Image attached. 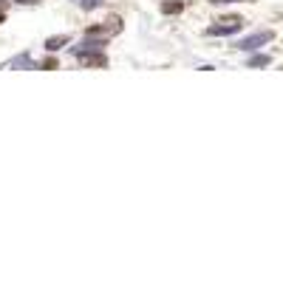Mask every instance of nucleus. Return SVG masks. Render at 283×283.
<instances>
[{
    "instance_id": "obj_5",
    "label": "nucleus",
    "mask_w": 283,
    "mask_h": 283,
    "mask_svg": "<svg viewBox=\"0 0 283 283\" xmlns=\"http://www.w3.org/2000/svg\"><path fill=\"white\" fill-rule=\"evenodd\" d=\"M6 68H23V71H37V62L31 60V54L29 51H23V54H17V57H12V60L6 62Z\"/></svg>"
},
{
    "instance_id": "obj_7",
    "label": "nucleus",
    "mask_w": 283,
    "mask_h": 283,
    "mask_svg": "<svg viewBox=\"0 0 283 283\" xmlns=\"http://www.w3.org/2000/svg\"><path fill=\"white\" fill-rule=\"evenodd\" d=\"M181 9H184L181 0H164V3H161V14H179Z\"/></svg>"
},
{
    "instance_id": "obj_8",
    "label": "nucleus",
    "mask_w": 283,
    "mask_h": 283,
    "mask_svg": "<svg viewBox=\"0 0 283 283\" xmlns=\"http://www.w3.org/2000/svg\"><path fill=\"white\" fill-rule=\"evenodd\" d=\"M269 62H272L269 54H252L246 65H249V68H264V65H269Z\"/></svg>"
},
{
    "instance_id": "obj_6",
    "label": "nucleus",
    "mask_w": 283,
    "mask_h": 283,
    "mask_svg": "<svg viewBox=\"0 0 283 283\" xmlns=\"http://www.w3.org/2000/svg\"><path fill=\"white\" fill-rule=\"evenodd\" d=\"M68 43H71V37H68V34H57V37L45 40V49H49V51H60L62 45H68Z\"/></svg>"
},
{
    "instance_id": "obj_4",
    "label": "nucleus",
    "mask_w": 283,
    "mask_h": 283,
    "mask_svg": "<svg viewBox=\"0 0 283 283\" xmlns=\"http://www.w3.org/2000/svg\"><path fill=\"white\" fill-rule=\"evenodd\" d=\"M77 60L85 68H105L108 65V54H105V51H85V54H77Z\"/></svg>"
},
{
    "instance_id": "obj_12",
    "label": "nucleus",
    "mask_w": 283,
    "mask_h": 283,
    "mask_svg": "<svg viewBox=\"0 0 283 283\" xmlns=\"http://www.w3.org/2000/svg\"><path fill=\"white\" fill-rule=\"evenodd\" d=\"M14 3H20V6H34V3H40V0H14Z\"/></svg>"
},
{
    "instance_id": "obj_13",
    "label": "nucleus",
    "mask_w": 283,
    "mask_h": 283,
    "mask_svg": "<svg viewBox=\"0 0 283 283\" xmlns=\"http://www.w3.org/2000/svg\"><path fill=\"white\" fill-rule=\"evenodd\" d=\"M0 20H3V14H0Z\"/></svg>"
},
{
    "instance_id": "obj_3",
    "label": "nucleus",
    "mask_w": 283,
    "mask_h": 283,
    "mask_svg": "<svg viewBox=\"0 0 283 283\" xmlns=\"http://www.w3.org/2000/svg\"><path fill=\"white\" fill-rule=\"evenodd\" d=\"M105 45H108V40L105 37H82V43L80 45H71V54H85V51H105Z\"/></svg>"
},
{
    "instance_id": "obj_9",
    "label": "nucleus",
    "mask_w": 283,
    "mask_h": 283,
    "mask_svg": "<svg viewBox=\"0 0 283 283\" xmlns=\"http://www.w3.org/2000/svg\"><path fill=\"white\" fill-rule=\"evenodd\" d=\"M80 6L85 9V12H93V9L102 6V0H80Z\"/></svg>"
},
{
    "instance_id": "obj_2",
    "label": "nucleus",
    "mask_w": 283,
    "mask_h": 283,
    "mask_svg": "<svg viewBox=\"0 0 283 283\" xmlns=\"http://www.w3.org/2000/svg\"><path fill=\"white\" fill-rule=\"evenodd\" d=\"M275 37V31H255V34H249V37H244V40H238L235 43V49H241V51H258L261 45H266L269 40Z\"/></svg>"
},
{
    "instance_id": "obj_10",
    "label": "nucleus",
    "mask_w": 283,
    "mask_h": 283,
    "mask_svg": "<svg viewBox=\"0 0 283 283\" xmlns=\"http://www.w3.org/2000/svg\"><path fill=\"white\" fill-rule=\"evenodd\" d=\"M40 68H43V71H54V68H57V60H54V57H49V60H45Z\"/></svg>"
},
{
    "instance_id": "obj_11",
    "label": "nucleus",
    "mask_w": 283,
    "mask_h": 283,
    "mask_svg": "<svg viewBox=\"0 0 283 283\" xmlns=\"http://www.w3.org/2000/svg\"><path fill=\"white\" fill-rule=\"evenodd\" d=\"M213 6H224V3H238V0H209Z\"/></svg>"
},
{
    "instance_id": "obj_1",
    "label": "nucleus",
    "mask_w": 283,
    "mask_h": 283,
    "mask_svg": "<svg viewBox=\"0 0 283 283\" xmlns=\"http://www.w3.org/2000/svg\"><path fill=\"white\" fill-rule=\"evenodd\" d=\"M244 29V20L241 17H224L218 20V23H213L207 29L209 37H229V34H238V31Z\"/></svg>"
}]
</instances>
